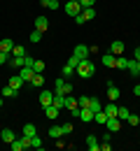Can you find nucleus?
<instances>
[{
    "label": "nucleus",
    "instance_id": "0eeeda50",
    "mask_svg": "<svg viewBox=\"0 0 140 151\" xmlns=\"http://www.w3.org/2000/svg\"><path fill=\"white\" fill-rule=\"evenodd\" d=\"M52 102H54V93L47 91V88H42V91H40V105H42V107H47V105H52Z\"/></svg>",
    "mask_w": 140,
    "mask_h": 151
},
{
    "label": "nucleus",
    "instance_id": "a878e982",
    "mask_svg": "<svg viewBox=\"0 0 140 151\" xmlns=\"http://www.w3.org/2000/svg\"><path fill=\"white\" fill-rule=\"evenodd\" d=\"M103 112L107 114V119H110V116H117V105L110 100V102H107V107H103Z\"/></svg>",
    "mask_w": 140,
    "mask_h": 151
},
{
    "label": "nucleus",
    "instance_id": "c85d7f7f",
    "mask_svg": "<svg viewBox=\"0 0 140 151\" xmlns=\"http://www.w3.org/2000/svg\"><path fill=\"white\" fill-rule=\"evenodd\" d=\"M94 121H96V123H100V126H105V121H107V114L100 109V112H96V114H94Z\"/></svg>",
    "mask_w": 140,
    "mask_h": 151
},
{
    "label": "nucleus",
    "instance_id": "f03ea898",
    "mask_svg": "<svg viewBox=\"0 0 140 151\" xmlns=\"http://www.w3.org/2000/svg\"><path fill=\"white\" fill-rule=\"evenodd\" d=\"M54 93H59V95H70V93H73V84H70V81H65L63 77H59V79L54 81Z\"/></svg>",
    "mask_w": 140,
    "mask_h": 151
},
{
    "label": "nucleus",
    "instance_id": "e433bc0d",
    "mask_svg": "<svg viewBox=\"0 0 140 151\" xmlns=\"http://www.w3.org/2000/svg\"><path fill=\"white\" fill-rule=\"evenodd\" d=\"M9 147L14 151H23V144H21V139H14V142H9Z\"/></svg>",
    "mask_w": 140,
    "mask_h": 151
},
{
    "label": "nucleus",
    "instance_id": "58836bf2",
    "mask_svg": "<svg viewBox=\"0 0 140 151\" xmlns=\"http://www.w3.org/2000/svg\"><path fill=\"white\" fill-rule=\"evenodd\" d=\"M33 149H42V139L38 135H33Z\"/></svg>",
    "mask_w": 140,
    "mask_h": 151
},
{
    "label": "nucleus",
    "instance_id": "423d86ee",
    "mask_svg": "<svg viewBox=\"0 0 140 151\" xmlns=\"http://www.w3.org/2000/svg\"><path fill=\"white\" fill-rule=\"evenodd\" d=\"M33 75H35V72H33V68H28V65L19 68V77L26 81V84H30V81H33Z\"/></svg>",
    "mask_w": 140,
    "mask_h": 151
},
{
    "label": "nucleus",
    "instance_id": "ea45409f",
    "mask_svg": "<svg viewBox=\"0 0 140 151\" xmlns=\"http://www.w3.org/2000/svg\"><path fill=\"white\" fill-rule=\"evenodd\" d=\"M73 130H75V128H73V123H70V121H68V123H63V132H65V135H70Z\"/></svg>",
    "mask_w": 140,
    "mask_h": 151
},
{
    "label": "nucleus",
    "instance_id": "7ed1b4c3",
    "mask_svg": "<svg viewBox=\"0 0 140 151\" xmlns=\"http://www.w3.org/2000/svg\"><path fill=\"white\" fill-rule=\"evenodd\" d=\"M91 19H96V9H94V7H84L80 14L75 17V23L82 26V23H86V21H91Z\"/></svg>",
    "mask_w": 140,
    "mask_h": 151
},
{
    "label": "nucleus",
    "instance_id": "c9c22d12",
    "mask_svg": "<svg viewBox=\"0 0 140 151\" xmlns=\"http://www.w3.org/2000/svg\"><path fill=\"white\" fill-rule=\"evenodd\" d=\"M28 40H30L33 44H38V42L42 40V33H40V30H33V33H30V37H28Z\"/></svg>",
    "mask_w": 140,
    "mask_h": 151
},
{
    "label": "nucleus",
    "instance_id": "cd10ccee",
    "mask_svg": "<svg viewBox=\"0 0 140 151\" xmlns=\"http://www.w3.org/2000/svg\"><path fill=\"white\" fill-rule=\"evenodd\" d=\"M73 75H75V68H70V65L65 63V65H63V70H61V77H63V79H70Z\"/></svg>",
    "mask_w": 140,
    "mask_h": 151
},
{
    "label": "nucleus",
    "instance_id": "c03bdc74",
    "mask_svg": "<svg viewBox=\"0 0 140 151\" xmlns=\"http://www.w3.org/2000/svg\"><path fill=\"white\" fill-rule=\"evenodd\" d=\"M2 105H5V98H2V95H0V107H2Z\"/></svg>",
    "mask_w": 140,
    "mask_h": 151
},
{
    "label": "nucleus",
    "instance_id": "ddd939ff",
    "mask_svg": "<svg viewBox=\"0 0 140 151\" xmlns=\"http://www.w3.org/2000/svg\"><path fill=\"white\" fill-rule=\"evenodd\" d=\"M115 60H117V56H115L112 51H107V54H103V56H100V63H103L105 68H115Z\"/></svg>",
    "mask_w": 140,
    "mask_h": 151
},
{
    "label": "nucleus",
    "instance_id": "4be33fe9",
    "mask_svg": "<svg viewBox=\"0 0 140 151\" xmlns=\"http://www.w3.org/2000/svg\"><path fill=\"white\" fill-rule=\"evenodd\" d=\"M77 105H80V107H89V109H91L94 98H89V95H80V98H77Z\"/></svg>",
    "mask_w": 140,
    "mask_h": 151
},
{
    "label": "nucleus",
    "instance_id": "79ce46f5",
    "mask_svg": "<svg viewBox=\"0 0 140 151\" xmlns=\"http://www.w3.org/2000/svg\"><path fill=\"white\" fill-rule=\"evenodd\" d=\"M133 58H136V60H140V47H136V49H133Z\"/></svg>",
    "mask_w": 140,
    "mask_h": 151
},
{
    "label": "nucleus",
    "instance_id": "6ab92c4d",
    "mask_svg": "<svg viewBox=\"0 0 140 151\" xmlns=\"http://www.w3.org/2000/svg\"><path fill=\"white\" fill-rule=\"evenodd\" d=\"M7 63H9L12 68H17V70H19V68H23V65H26V56H12Z\"/></svg>",
    "mask_w": 140,
    "mask_h": 151
},
{
    "label": "nucleus",
    "instance_id": "c756f323",
    "mask_svg": "<svg viewBox=\"0 0 140 151\" xmlns=\"http://www.w3.org/2000/svg\"><path fill=\"white\" fill-rule=\"evenodd\" d=\"M23 135H28V137H33V135H38V128H35L33 123H26V126H23Z\"/></svg>",
    "mask_w": 140,
    "mask_h": 151
},
{
    "label": "nucleus",
    "instance_id": "4468645a",
    "mask_svg": "<svg viewBox=\"0 0 140 151\" xmlns=\"http://www.w3.org/2000/svg\"><path fill=\"white\" fill-rule=\"evenodd\" d=\"M47 28H49V19H47V17H35V30L44 33Z\"/></svg>",
    "mask_w": 140,
    "mask_h": 151
},
{
    "label": "nucleus",
    "instance_id": "5701e85b",
    "mask_svg": "<svg viewBox=\"0 0 140 151\" xmlns=\"http://www.w3.org/2000/svg\"><path fill=\"white\" fill-rule=\"evenodd\" d=\"M115 68H117V70H126V68H128V58H126V56H117Z\"/></svg>",
    "mask_w": 140,
    "mask_h": 151
},
{
    "label": "nucleus",
    "instance_id": "a211bd4d",
    "mask_svg": "<svg viewBox=\"0 0 140 151\" xmlns=\"http://www.w3.org/2000/svg\"><path fill=\"white\" fill-rule=\"evenodd\" d=\"M86 147H89V151H100V142H98V137L89 135V137H86Z\"/></svg>",
    "mask_w": 140,
    "mask_h": 151
},
{
    "label": "nucleus",
    "instance_id": "72a5a7b5",
    "mask_svg": "<svg viewBox=\"0 0 140 151\" xmlns=\"http://www.w3.org/2000/svg\"><path fill=\"white\" fill-rule=\"evenodd\" d=\"M30 68H33V72H44V60H33V65H30Z\"/></svg>",
    "mask_w": 140,
    "mask_h": 151
},
{
    "label": "nucleus",
    "instance_id": "dca6fc26",
    "mask_svg": "<svg viewBox=\"0 0 140 151\" xmlns=\"http://www.w3.org/2000/svg\"><path fill=\"white\" fill-rule=\"evenodd\" d=\"M7 84H9V86H12L14 91H19V88L23 86V84H26V81H23V79L19 77V72H17V75H12V77H9V81H7Z\"/></svg>",
    "mask_w": 140,
    "mask_h": 151
},
{
    "label": "nucleus",
    "instance_id": "f704fd0d",
    "mask_svg": "<svg viewBox=\"0 0 140 151\" xmlns=\"http://www.w3.org/2000/svg\"><path fill=\"white\" fill-rule=\"evenodd\" d=\"M126 121H128L131 126H140V116H138V114H133V112L128 114V119H126Z\"/></svg>",
    "mask_w": 140,
    "mask_h": 151
},
{
    "label": "nucleus",
    "instance_id": "9d476101",
    "mask_svg": "<svg viewBox=\"0 0 140 151\" xmlns=\"http://www.w3.org/2000/svg\"><path fill=\"white\" fill-rule=\"evenodd\" d=\"M12 49H14V40H12V37H2V40H0V51L12 54Z\"/></svg>",
    "mask_w": 140,
    "mask_h": 151
},
{
    "label": "nucleus",
    "instance_id": "4c0bfd02",
    "mask_svg": "<svg viewBox=\"0 0 140 151\" xmlns=\"http://www.w3.org/2000/svg\"><path fill=\"white\" fill-rule=\"evenodd\" d=\"M80 63H82V60H80L77 56H70V60H68V65H70V68H77Z\"/></svg>",
    "mask_w": 140,
    "mask_h": 151
},
{
    "label": "nucleus",
    "instance_id": "1a4fd4ad",
    "mask_svg": "<svg viewBox=\"0 0 140 151\" xmlns=\"http://www.w3.org/2000/svg\"><path fill=\"white\" fill-rule=\"evenodd\" d=\"M73 56H77L80 60L89 58V47H86V44H77V47H75V51H73Z\"/></svg>",
    "mask_w": 140,
    "mask_h": 151
},
{
    "label": "nucleus",
    "instance_id": "aec40b11",
    "mask_svg": "<svg viewBox=\"0 0 140 151\" xmlns=\"http://www.w3.org/2000/svg\"><path fill=\"white\" fill-rule=\"evenodd\" d=\"M0 95H2V98H17L19 91H14V88L7 84V86H2V88H0Z\"/></svg>",
    "mask_w": 140,
    "mask_h": 151
},
{
    "label": "nucleus",
    "instance_id": "39448f33",
    "mask_svg": "<svg viewBox=\"0 0 140 151\" xmlns=\"http://www.w3.org/2000/svg\"><path fill=\"white\" fill-rule=\"evenodd\" d=\"M59 114H61V109H59V107H56V105H54V102L44 107V116H47L49 121H54V119H59Z\"/></svg>",
    "mask_w": 140,
    "mask_h": 151
},
{
    "label": "nucleus",
    "instance_id": "a18cd8bd",
    "mask_svg": "<svg viewBox=\"0 0 140 151\" xmlns=\"http://www.w3.org/2000/svg\"><path fill=\"white\" fill-rule=\"evenodd\" d=\"M138 77H140V60H138Z\"/></svg>",
    "mask_w": 140,
    "mask_h": 151
},
{
    "label": "nucleus",
    "instance_id": "2f4dec72",
    "mask_svg": "<svg viewBox=\"0 0 140 151\" xmlns=\"http://www.w3.org/2000/svg\"><path fill=\"white\" fill-rule=\"evenodd\" d=\"M128 109H126V107H117V119H119V121H126V119H128Z\"/></svg>",
    "mask_w": 140,
    "mask_h": 151
},
{
    "label": "nucleus",
    "instance_id": "2eb2a0df",
    "mask_svg": "<svg viewBox=\"0 0 140 151\" xmlns=\"http://www.w3.org/2000/svg\"><path fill=\"white\" fill-rule=\"evenodd\" d=\"M0 139L7 142V144L14 142V139H17V137H14V130H12V128H2V130H0Z\"/></svg>",
    "mask_w": 140,
    "mask_h": 151
},
{
    "label": "nucleus",
    "instance_id": "412c9836",
    "mask_svg": "<svg viewBox=\"0 0 140 151\" xmlns=\"http://www.w3.org/2000/svg\"><path fill=\"white\" fill-rule=\"evenodd\" d=\"M63 135H65V132H63V126H52V128H49V137H52V139L63 137Z\"/></svg>",
    "mask_w": 140,
    "mask_h": 151
},
{
    "label": "nucleus",
    "instance_id": "f257e3e1",
    "mask_svg": "<svg viewBox=\"0 0 140 151\" xmlns=\"http://www.w3.org/2000/svg\"><path fill=\"white\" fill-rule=\"evenodd\" d=\"M75 72H77V75H80L82 79H91V77L96 75V65H94V63H91L89 58H84L80 65L75 68Z\"/></svg>",
    "mask_w": 140,
    "mask_h": 151
},
{
    "label": "nucleus",
    "instance_id": "37998d69",
    "mask_svg": "<svg viewBox=\"0 0 140 151\" xmlns=\"http://www.w3.org/2000/svg\"><path fill=\"white\" fill-rule=\"evenodd\" d=\"M133 95H138V98H140V84H136V86H133Z\"/></svg>",
    "mask_w": 140,
    "mask_h": 151
},
{
    "label": "nucleus",
    "instance_id": "20e7f679",
    "mask_svg": "<svg viewBox=\"0 0 140 151\" xmlns=\"http://www.w3.org/2000/svg\"><path fill=\"white\" fill-rule=\"evenodd\" d=\"M63 12H65L68 17H73V19H75V17L82 12V5L77 2V0H68V2L63 5Z\"/></svg>",
    "mask_w": 140,
    "mask_h": 151
},
{
    "label": "nucleus",
    "instance_id": "7c9ffc66",
    "mask_svg": "<svg viewBox=\"0 0 140 151\" xmlns=\"http://www.w3.org/2000/svg\"><path fill=\"white\" fill-rule=\"evenodd\" d=\"M54 105H56L59 109H63V107H65V95H59V93H54Z\"/></svg>",
    "mask_w": 140,
    "mask_h": 151
},
{
    "label": "nucleus",
    "instance_id": "f3484780",
    "mask_svg": "<svg viewBox=\"0 0 140 151\" xmlns=\"http://www.w3.org/2000/svg\"><path fill=\"white\" fill-rule=\"evenodd\" d=\"M80 119L84 121V123L94 121V109H89V107H80Z\"/></svg>",
    "mask_w": 140,
    "mask_h": 151
},
{
    "label": "nucleus",
    "instance_id": "473e14b6",
    "mask_svg": "<svg viewBox=\"0 0 140 151\" xmlns=\"http://www.w3.org/2000/svg\"><path fill=\"white\" fill-rule=\"evenodd\" d=\"M12 56H26V47H23V44H14Z\"/></svg>",
    "mask_w": 140,
    "mask_h": 151
},
{
    "label": "nucleus",
    "instance_id": "a19ab883",
    "mask_svg": "<svg viewBox=\"0 0 140 151\" xmlns=\"http://www.w3.org/2000/svg\"><path fill=\"white\" fill-rule=\"evenodd\" d=\"M9 56H12V54H5V51H0V65H5V63L9 60Z\"/></svg>",
    "mask_w": 140,
    "mask_h": 151
},
{
    "label": "nucleus",
    "instance_id": "9b49d317",
    "mask_svg": "<svg viewBox=\"0 0 140 151\" xmlns=\"http://www.w3.org/2000/svg\"><path fill=\"white\" fill-rule=\"evenodd\" d=\"M105 126H107V130H110V132H117L121 128V121L117 119V116H110V119L105 121Z\"/></svg>",
    "mask_w": 140,
    "mask_h": 151
},
{
    "label": "nucleus",
    "instance_id": "b1692460",
    "mask_svg": "<svg viewBox=\"0 0 140 151\" xmlns=\"http://www.w3.org/2000/svg\"><path fill=\"white\" fill-rule=\"evenodd\" d=\"M30 84H33L35 88H42V86H44V75L35 72V75H33V81H30Z\"/></svg>",
    "mask_w": 140,
    "mask_h": 151
},
{
    "label": "nucleus",
    "instance_id": "bb28decb",
    "mask_svg": "<svg viewBox=\"0 0 140 151\" xmlns=\"http://www.w3.org/2000/svg\"><path fill=\"white\" fill-rule=\"evenodd\" d=\"M40 5H42V7H47V9H59V7H61L59 0H40Z\"/></svg>",
    "mask_w": 140,
    "mask_h": 151
},
{
    "label": "nucleus",
    "instance_id": "f8f14e48",
    "mask_svg": "<svg viewBox=\"0 0 140 151\" xmlns=\"http://www.w3.org/2000/svg\"><path fill=\"white\" fill-rule=\"evenodd\" d=\"M110 51H112L115 56H121V54L126 51V47H124V42H121V40H115V42L110 44Z\"/></svg>",
    "mask_w": 140,
    "mask_h": 151
},
{
    "label": "nucleus",
    "instance_id": "393cba45",
    "mask_svg": "<svg viewBox=\"0 0 140 151\" xmlns=\"http://www.w3.org/2000/svg\"><path fill=\"white\" fill-rule=\"evenodd\" d=\"M126 70L131 72V77H138V60L136 58H128V68Z\"/></svg>",
    "mask_w": 140,
    "mask_h": 151
},
{
    "label": "nucleus",
    "instance_id": "6e6552de",
    "mask_svg": "<svg viewBox=\"0 0 140 151\" xmlns=\"http://www.w3.org/2000/svg\"><path fill=\"white\" fill-rule=\"evenodd\" d=\"M119 95H121V91L112 84V81H107V98H110L112 102H117V100H119Z\"/></svg>",
    "mask_w": 140,
    "mask_h": 151
}]
</instances>
